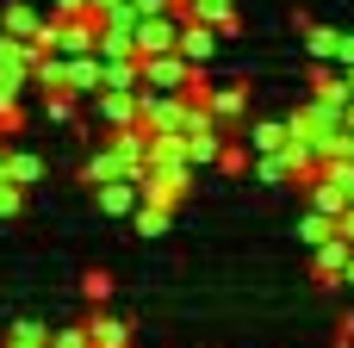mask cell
<instances>
[{"instance_id":"1","label":"cell","mask_w":354,"mask_h":348,"mask_svg":"<svg viewBox=\"0 0 354 348\" xmlns=\"http://www.w3.org/2000/svg\"><path fill=\"white\" fill-rule=\"evenodd\" d=\"M342 112H348V106H336V100L311 93V100H305V106H299V112H292L286 125H292V137H305V143H311L317 156H336V137H342V125H348Z\"/></svg>"},{"instance_id":"2","label":"cell","mask_w":354,"mask_h":348,"mask_svg":"<svg viewBox=\"0 0 354 348\" xmlns=\"http://www.w3.org/2000/svg\"><path fill=\"white\" fill-rule=\"evenodd\" d=\"M137 118L149 131H187V93H162V87H137Z\"/></svg>"},{"instance_id":"3","label":"cell","mask_w":354,"mask_h":348,"mask_svg":"<svg viewBox=\"0 0 354 348\" xmlns=\"http://www.w3.org/2000/svg\"><path fill=\"white\" fill-rule=\"evenodd\" d=\"M193 174H199L193 162H174V168H149V162H143L137 181H143V199H156V205H180V199L193 193Z\"/></svg>"},{"instance_id":"4","label":"cell","mask_w":354,"mask_h":348,"mask_svg":"<svg viewBox=\"0 0 354 348\" xmlns=\"http://www.w3.org/2000/svg\"><path fill=\"white\" fill-rule=\"evenodd\" d=\"M56 19V50L62 56H87V50H100V12H50Z\"/></svg>"},{"instance_id":"5","label":"cell","mask_w":354,"mask_h":348,"mask_svg":"<svg viewBox=\"0 0 354 348\" xmlns=\"http://www.w3.org/2000/svg\"><path fill=\"white\" fill-rule=\"evenodd\" d=\"M193 68H199V62H187L180 50H156V56H143V81L162 87V93H180V87L193 81Z\"/></svg>"},{"instance_id":"6","label":"cell","mask_w":354,"mask_h":348,"mask_svg":"<svg viewBox=\"0 0 354 348\" xmlns=\"http://www.w3.org/2000/svg\"><path fill=\"white\" fill-rule=\"evenodd\" d=\"M354 243L336 230V237H324L317 249H311V274H317V286H342V268H348Z\"/></svg>"},{"instance_id":"7","label":"cell","mask_w":354,"mask_h":348,"mask_svg":"<svg viewBox=\"0 0 354 348\" xmlns=\"http://www.w3.org/2000/svg\"><path fill=\"white\" fill-rule=\"evenodd\" d=\"M174 44H180V12L137 19V56H156V50H174Z\"/></svg>"},{"instance_id":"8","label":"cell","mask_w":354,"mask_h":348,"mask_svg":"<svg viewBox=\"0 0 354 348\" xmlns=\"http://www.w3.org/2000/svg\"><path fill=\"white\" fill-rule=\"evenodd\" d=\"M93 193H100V212H106V218H131V212L143 205V181H137V174H118V181H100Z\"/></svg>"},{"instance_id":"9","label":"cell","mask_w":354,"mask_h":348,"mask_svg":"<svg viewBox=\"0 0 354 348\" xmlns=\"http://www.w3.org/2000/svg\"><path fill=\"white\" fill-rule=\"evenodd\" d=\"M180 19H199V25H212L218 37H236V31H243L236 0H180Z\"/></svg>"},{"instance_id":"10","label":"cell","mask_w":354,"mask_h":348,"mask_svg":"<svg viewBox=\"0 0 354 348\" xmlns=\"http://www.w3.org/2000/svg\"><path fill=\"white\" fill-rule=\"evenodd\" d=\"M205 112H212L218 125H243V118H249V87H243V81L212 87V93H205Z\"/></svg>"},{"instance_id":"11","label":"cell","mask_w":354,"mask_h":348,"mask_svg":"<svg viewBox=\"0 0 354 348\" xmlns=\"http://www.w3.org/2000/svg\"><path fill=\"white\" fill-rule=\"evenodd\" d=\"M106 143L124 156V168H143V162H149V125H143V118H131V125L106 131Z\"/></svg>"},{"instance_id":"12","label":"cell","mask_w":354,"mask_h":348,"mask_svg":"<svg viewBox=\"0 0 354 348\" xmlns=\"http://www.w3.org/2000/svg\"><path fill=\"white\" fill-rule=\"evenodd\" d=\"M174 50H180L187 62H199V68H205V62H212V50H218V31H212V25H199V19H180V44H174Z\"/></svg>"},{"instance_id":"13","label":"cell","mask_w":354,"mask_h":348,"mask_svg":"<svg viewBox=\"0 0 354 348\" xmlns=\"http://www.w3.org/2000/svg\"><path fill=\"white\" fill-rule=\"evenodd\" d=\"M100 75H106L100 50H87V56H68V93H75V100H93V93H100Z\"/></svg>"},{"instance_id":"14","label":"cell","mask_w":354,"mask_h":348,"mask_svg":"<svg viewBox=\"0 0 354 348\" xmlns=\"http://www.w3.org/2000/svg\"><path fill=\"white\" fill-rule=\"evenodd\" d=\"M93 112H100V125H106V131H118V125H131V118H137V93L100 87V93H93Z\"/></svg>"},{"instance_id":"15","label":"cell","mask_w":354,"mask_h":348,"mask_svg":"<svg viewBox=\"0 0 354 348\" xmlns=\"http://www.w3.org/2000/svg\"><path fill=\"white\" fill-rule=\"evenodd\" d=\"M44 50L31 44V37H12V31H0V75H31V62H37Z\"/></svg>"},{"instance_id":"16","label":"cell","mask_w":354,"mask_h":348,"mask_svg":"<svg viewBox=\"0 0 354 348\" xmlns=\"http://www.w3.org/2000/svg\"><path fill=\"white\" fill-rule=\"evenodd\" d=\"M31 87H37V93H50V87H68V56H62V50H44V56L31 62Z\"/></svg>"},{"instance_id":"17","label":"cell","mask_w":354,"mask_h":348,"mask_svg":"<svg viewBox=\"0 0 354 348\" xmlns=\"http://www.w3.org/2000/svg\"><path fill=\"white\" fill-rule=\"evenodd\" d=\"M81 174H87V181L100 187V181H118V174H143V168H124V156H118L112 143H100V149L87 156V168H81Z\"/></svg>"},{"instance_id":"18","label":"cell","mask_w":354,"mask_h":348,"mask_svg":"<svg viewBox=\"0 0 354 348\" xmlns=\"http://www.w3.org/2000/svg\"><path fill=\"white\" fill-rule=\"evenodd\" d=\"M0 174H6V181H19V187L31 193V187L44 181V162H37L31 149H6V156H0Z\"/></svg>"},{"instance_id":"19","label":"cell","mask_w":354,"mask_h":348,"mask_svg":"<svg viewBox=\"0 0 354 348\" xmlns=\"http://www.w3.org/2000/svg\"><path fill=\"white\" fill-rule=\"evenodd\" d=\"M305 193H311V205H317V212H330V218H342V205H348V193H342V181H330L324 168H317V174L305 181Z\"/></svg>"},{"instance_id":"20","label":"cell","mask_w":354,"mask_h":348,"mask_svg":"<svg viewBox=\"0 0 354 348\" xmlns=\"http://www.w3.org/2000/svg\"><path fill=\"white\" fill-rule=\"evenodd\" d=\"M87 336H93V348H131V324H124V318L93 311V318H87Z\"/></svg>"},{"instance_id":"21","label":"cell","mask_w":354,"mask_h":348,"mask_svg":"<svg viewBox=\"0 0 354 348\" xmlns=\"http://www.w3.org/2000/svg\"><path fill=\"white\" fill-rule=\"evenodd\" d=\"M37 25H44L37 6H25V0H6V6H0V31H12V37H37Z\"/></svg>"},{"instance_id":"22","label":"cell","mask_w":354,"mask_h":348,"mask_svg":"<svg viewBox=\"0 0 354 348\" xmlns=\"http://www.w3.org/2000/svg\"><path fill=\"white\" fill-rule=\"evenodd\" d=\"M311 93H324V100L348 106V75H342L336 62H311Z\"/></svg>"},{"instance_id":"23","label":"cell","mask_w":354,"mask_h":348,"mask_svg":"<svg viewBox=\"0 0 354 348\" xmlns=\"http://www.w3.org/2000/svg\"><path fill=\"white\" fill-rule=\"evenodd\" d=\"M249 131V156H261V149H280L286 137H292V125L286 118H255V125H243Z\"/></svg>"},{"instance_id":"24","label":"cell","mask_w":354,"mask_h":348,"mask_svg":"<svg viewBox=\"0 0 354 348\" xmlns=\"http://www.w3.org/2000/svg\"><path fill=\"white\" fill-rule=\"evenodd\" d=\"M305 50H311V62H336L342 31H336V25H311V19H305Z\"/></svg>"},{"instance_id":"25","label":"cell","mask_w":354,"mask_h":348,"mask_svg":"<svg viewBox=\"0 0 354 348\" xmlns=\"http://www.w3.org/2000/svg\"><path fill=\"white\" fill-rule=\"evenodd\" d=\"M249 174L268 181V187H280V181H292V162H286V149H261V156L249 162Z\"/></svg>"},{"instance_id":"26","label":"cell","mask_w":354,"mask_h":348,"mask_svg":"<svg viewBox=\"0 0 354 348\" xmlns=\"http://www.w3.org/2000/svg\"><path fill=\"white\" fill-rule=\"evenodd\" d=\"M131 224H137V237H162V230L174 224V205H156V199H143V205L131 212Z\"/></svg>"},{"instance_id":"27","label":"cell","mask_w":354,"mask_h":348,"mask_svg":"<svg viewBox=\"0 0 354 348\" xmlns=\"http://www.w3.org/2000/svg\"><path fill=\"white\" fill-rule=\"evenodd\" d=\"M75 112H81V100H75L68 87H50V93H44V118H50V125H75Z\"/></svg>"},{"instance_id":"28","label":"cell","mask_w":354,"mask_h":348,"mask_svg":"<svg viewBox=\"0 0 354 348\" xmlns=\"http://www.w3.org/2000/svg\"><path fill=\"white\" fill-rule=\"evenodd\" d=\"M324 237H336V218H330V212H317V205H311V212H305V218H299V243H305V249H317V243H324Z\"/></svg>"},{"instance_id":"29","label":"cell","mask_w":354,"mask_h":348,"mask_svg":"<svg viewBox=\"0 0 354 348\" xmlns=\"http://www.w3.org/2000/svg\"><path fill=\"white\" fill-rule=\"evenodd\" d=\"M50 348H93V336H87V324H62V330H50Z\"/></svg>"},{"instance_id":"30","label":"cell","mask_w":354,"mask_h":348,"mask_svg":"<svg viewBox=\"0 0 354 348\" xmlns=\"http://www.w3.org/2000/svg\"><path fill=\"white\" fill-rule=\"evenodd\" d=\"M19 212H25V187L0 174V218H19Z\"/></svg>"},{"instance_id":"31","label":"cell","mask_w":354,"mask_h":348,"mask_svg":"<svg viewBox=\"0 0 354 348\" xmlns=\"http://www.w3.org/2000/svg\"><path fill=\"white\" fill-rule=\"evenodd\" d=\"M81 293H87L93 305H106V299H112V274H106V268H93V274L81 280Z\"/></svg>"},{"instance_id":"32","label":"cell","mask_w":354,"mask_h":348,"mask_svg":"<svg viewBox=\"0 0 354 348\" xmlns=\"http://www.w3.org/2000/svg\"><path fill=\"white\" fill-rule=\"evenodd\" d=\"M218 168H224V174H243V168H249V149L224 137V156H218Z\"/></svg>"},{"instance_id":"33","label":"cell","mask_w":354,"mask_h":348,"mask_svg":"<svg viewBox=\"0 0 354 348\" xmlns=\"http://www.w3.org/2000/svg\"><path fill=\"white\" fill-rule=\"evenodd\" d=\"M19 125H25V106H19V100H6V106H0V137H12Z\"/></svg>"},{"instance_id":"34","label":"cell","mask_w":354,"mask_h":348,"mask_svg":"<svg viewBox=\"0 0 354 348\" xmlns=\"http://www.w3.org/2000/svg\"><path fill=\"white\" fill-rule=\"evenodd\" d=\"M180 93H187V100H199V106H205V93H212V75H199V68H193V81H187V87H180Z\"/></svg>"},{"instance_id":"35","label":"cell","mask_w":354,"mask_h":348,"mask_svg":"<svg viewBox=\"0 0 354 348\" xmlns=\"http://www.w3.org/2000/svg\"><path fill=\"white\" fill-rule=\"evenodd\" d=\"M336 348H354V311H348V318H336Z\"/></svg>"},{"instance_id":"36","label":"cell","mask_w":354,"mask_h":348,"mask_svg":"<svg viewBox=\"0 0 354 348\" xmlns=\"http://www.w3.org/2000/svg\"><path fill=\"white\" fill-rule=\"evenodd\" d=\"M131 6H137L143 19H149V12H174V0H131Z\"/></svg>"},{"instance_id":"37","label":"cell","mask_w":354,"mask_h":348,"mask_svg":"<svg viewBox=\"0 0 354 348\" xmlns=\"http://www.w3.org/2000/svg\"><path fill=\"white\" fill-rule=\"evenodd\" d=\"M336 230H342V237L354 243V205H342V218H336Z\"/></svg>"},{"instance_id":"38","label":"cell","mask_w":354,"mask_h":348,"mask_svg":"<svg viewBox=\"0 0 354 348\" xmlns=\"http://www.w3.org/2000/svg\"><path fill=\"white\" fill-rule=\"evenodd\" d=\"M87 0H50V12H81Z\"/></svg>"},{"instance_id":"39","label":"cell","mask_w":354,"mask_h":348,"mask_svg":"<svg viewBox=\"0 0 354 348\" xmlns=\"http://www.w3.org/2000/svg\"><path fill=\"white\" fill-rule=\"evenodd\" d=\"M112 6H124V0H87V12H112Z\"/></svg>"},{"instance_id":"40","label":"cell","mask_w":354,"mask_h":348,"mask_svg":"<svg viewBox=\"0 0 354 348\" xmlns=\"http://www.w3.org/2000/svg\"><path fill=\"white\" fill-rule=\"evenodd\" d=\"M342 280H348V286H354V255H348V268H342Z\"/></svg>"},{"instance_id":"41","label":"cell","mask_w":354,"mask_h":348,"mask_svg":"<svg viewBox=\"0 0 354 348\" xmlns=\"http://www.w3.org/2000/svg\"><path fill=\"white\" fill-rule=\"evenodd\" d=\"M342 118H348V131H354V93H348V112H342Z\"/></svg>"},{"instance_id":"42","label":"cell","mask_w":354,"mask_h":348,"mask_svg":"<svg viewBox=\"0 0 354 348\" xmlns=\"http://www.w3.org/2000/svg\"><path fill=\"white\" fill-rule=\"evenodd\" d=\"M342 75H348V93H354V62H348V68H342Z\"/></svg>"},{"instance_id":"43","label":"cell","mask_w":354,"mask_h":348,"mask_svg":"<svg viewBox=\"0 0 354 348\" xmlns=\"http://www.w3.org/2000/svg\"><path fill=\"white\" fill-rule=\"evenodd\" d=\"M348 205H354V174H348Z\"/></svg>"},{"instance_id":"44","label":"cell","mask_w":354,"mask_h":348,"mask_svg":"<svg viewBox=\"0 0 354 348\" xmlns=\"http://www.w3.org/2000/svg\"><path fill=\"white\" fill-rule=\"evenodd\" d=\"M0 156H6V137H0Z\"/></svg>"}]
</instances>
